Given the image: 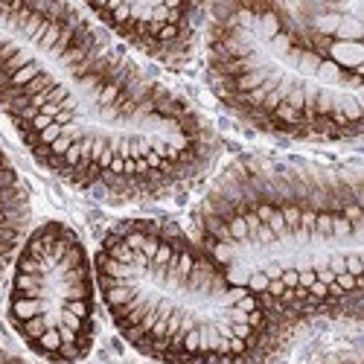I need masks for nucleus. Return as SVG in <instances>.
<instances>
[{
	"mask_svg": "<svg viewBox=\"0 0 364 364\" xmlns=\"http://www.w3.org/2000/svg\"><path fill=\"white\" fill-rule=\"evenodd\" d=\"M0 114L44 172L108 204L196 190L222 134L70 4H0Z\"/></svg>",
	"mask_w": 364,
	"mask_h": 364,
	"instance_id": "f257e3e1",
	"label": "nucleus"
},
{
	"mask_svg": "<svg viewBox=\"0 0 364 364\" xmlns=\"http://www.w3.org/2000/svg\"><path fill=\"white\" fill-rule=\"evenodd\" d=\"M190 233L297 326L358 323L364 204L355 161L245 155L210 181Z\"/></svg>",
	"mask_w": 364,
	"mask_h": 364,
	"instance_id": "f03ea898",
	"label": "nucleus"
},
{
	"mask_svg": "<svg viewBox=\"0 0 364 364\" xmlns=\"http://www.w3.org/2000/svg\"><path fill=\"white\" fill-rule=\"evenodd\" d=\"M94 268L114 329L155 364H283L297 341L294 321L239 286L169 219H119Z\"/></svg>",
	"mask_w": 364,
	"mask_h": 364,
	"instance_id": "7ed1b4c3",
	"label": "nucleus"
},
{
	"mask_svg": "<svg viewBox=\"0 0 364 364\" xmlns=\"http://www.w3.org/2000/svg\"><path fill=\"white\" fill-rule=\"evenodd\" d=\"M201 50L216 102L251 132L309 146L361 140V70L315 44L289 6H207Z\"/></svg>",
	"mask_w": 364,
	"mask_h": 364,
	"instance_id": "20e7f679",
	"label": "nucleus"
},
{
	"mask_svg": "<svg viewBox=\"0 0 364 364\" xmlns=\"http://www.w3.org/2000/svg\"><path fill=\"white\" fill-rule=\"evenodd\" d=\"M6 318L44 364H79L97 347L100 289L82 236L68 222L29 228L9 268Z\"/></svg>",
	"mask_w": 364,
	"mask_h": 364,
	"instance_id": "39448f33",
	"label": "nucleus"
},
{
	"mask_svg": "<svg viewBox=\"0 0 364 364\" xmlns=\"http://www.w3.org/2000/svg\"><path fill=\"white\" fill-rule=\"evenodd\" d=\"M129 53L184 70L204 38L207 6L198 4H90L82 6Z\"/></svg>",
	"mask_w": 364,
	"mask_h": 364,
	"instance_id": "423d86ee",
	"label": "nucleus"
},
{
	"mask_svg": "<svg viewBox=\"0 0 364 364\" xmlns=\"http://www.w3.org/2000/svg\"><path fill=\"white\" fill-rule=\"evenodd\" d=\"M29 228H33V201H29L26 181L0 146V289L9 277L12 259Z\"/></svg>",
	"mask_w": 364,
	"mask_h": 364,
	"instance_id": "0eeeda50",
	"label": "nucleus"
},
{
	"mask_svg": "<svg viewBox=\"0 0 364 364\" xmlns=\"http://www.w3.org/2000/svg\"><path fill=\"white\" fill-rule=\"evenodd\" d=\"M300 364H364L361 358V341L358 338H347V341H338L332 344L309 358H303Z\"/></svg>",
	"mask_w": 364,
	"mask_h": 364,
	"instance_id": "6e6552de",
	"label": "nucleus"
},
{
	"mask_svg": "<svg viewBox=\"0 0 364 364\" xmlns=\"http://www.w3.org/2000/svg\"><path fill=\"white\" fill-rule=\"evenodd\" d=\"M0 364H33V361L23 358V355H18V353H12V350L0 347Z\"/></svg>",
	"mask_w": 364,
	"mask_h": 364,
	"instance_id": "1a4fd4ad",
	"label": "nucleus"
}]
</instances>
